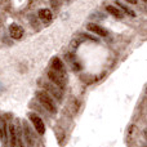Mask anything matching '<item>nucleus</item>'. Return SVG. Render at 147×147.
I'll return each instance as SVG.
<instances>
[{
    "mask_svg": "<svg viewBox=\"0 0 147 147\" xmlns=\"http://www.w3.org/2000/svg\"><path fill=\"white\" fill-rule=\"evenodd\" d=\"M36 99L39 101V105L43 107L45 111H48L49 114L54 115L57 114V105L54 102V99L47 93L45 90H39L36 92Z\"/></svg>",
    "mask_w": 147,
    "mask_h": 147,
    "instance_id": "1",
    "label": "nucleus"
},
{
    "mask_svg": "<svg viewBox=\"0 0 147 147\" xmlns=\"http://www.w3.org/2000/svg\"><path fill=\"white\" fill-rule=\"evenodd\" d=\"M41 86L45 89V92L52 97L53 99H57V101H62L63 99V92L59 88H57L56 85L51 83V81H40Z\"/></svg>",
    "mask_w": 147,
    "mask_h": 147,
    "instance_id": "2",
    "label": "nucleus"
},
{
    "mask_svg": "<svg viewBox=\"0 0 147 147\" xmlns=\"http://www.w3.org/2000/svg\"><path fill=\"white\" fill-rule=\"evenodd\" d=\"M47 76H48V80L51 81L53 85H56L57 88H59L62 92L66 89V81L67 79L63 78L62 75H59V74L54 72L53 70H49L48 72H47Z\"/></svg>",
    "mask_w": 147,
    "mask_h": 147,
    "instance_id": "3",
    "label": "nucleus"
},
{
    "mask_svg": "<svg viewBox=\"0 0 147 147\" xmlns=\"http://www.w3.org/2000/svg\"><path fill=\"white\" fill-rule=\"evenodd\" d=\"M28 117H30V120H31V123H32L34 128L36 129V132L40 136H43L44 133H45V125H44L43 119H41L38 114H35V112H30Z\"/></svg>",
    "mask_w": 147,
    "mask_h": 147,
    "instance_id": "4",
    "label": "nucleus"
},
{
    "mask_svg": "<svg viewBox=\"0 0 147 147\" xmlns=\"http://www.w3.org/2000/svg\"><path fill=\"white\" fill-rule=\"evenodd\" d=\"M52 70H53L54 72L59 74V75H62L63 78L67 79V72H66V67H65L63 62L61 61V59L58 58V57H54V58H52Z\"/></svg>",
    "mask_w": 147,
    "mask_h": 147,
    "instance_id": "5",
    "label": "nucleus"
},
{
    "mask_svg": "<svg viewBox=\"0 0 147 147\" xmlns=\"http://www.w3.org/2000/svg\"><path fill=\"white\" fill-rule=\"evenodd\" d=\"M23 138H25L26 143H27L28 147H32L34 142H35V137H34L32 132H31V128L28 125L27 121H23Z\"/></svg>",
    "mask_w": 147,
    "mask_h": 147,
    "instance_id": "6",
    "label": "nucleus"
},
{
    "mask_svg": "<svg viewBox=\"0 0 147 147\" xmlns=\"http://www.w3.org/2000/svg\"><path fill=\"white\" fill-rule=\"evenodd\" d=\"M23 32H25L23 27L21 25H18V23H12V25L9 26V35L12 36L13 39H16V40L22 38Z\"/></svg>",
    "mask_w": 147,
    "mask_h": 147,
    "instance_id": "7",
    "label": "nucleus"
},
{
    "mask_svg": "<svg viewBox=\"0 0 147 147\" xmlns=\"http://www.w3.org/2000/svg\"><path fill=\"white\" fill-rule=\"evenodd\" d=\"M86 30L90 31V32H94L96 35H99V36L109 35V31H107L106 28L101 27L99 25H97V23H88V25H86Z\"/></svg>",
    "mask_w": 147,
    "mask_h": 147,
    "instance_id": "8",
    "label": "nucleus"
},
{
    "mask_svg": "<svg viewBox=\"0 0 147 147\" xmlns=\"http://www.w3.org/2000/svg\"><path fill=\"white\" fill-rule=\"evenodd\" d=\"M66 61L69 62V65H70V67H71L72 70H75V71H79V70L81 69V65H80V62H79V59L76 58V56L74 53H66Z\"/></svg>",
    "mask_w": 147,
    "mask_h": 147,
    "instance_id": "9",
    "label": "nucleus"
},
{
    "mask_svg": "<svg viewBox=\"0 0 147 147\" xmlns=\"http://www.w3.org/2000/svg\"><path fill=\"white\" fill-rule=\"evenodd\" d=\"M8 132H9V147H17V132H16V125L9 124Z\"/></svg>",
    "mask_w": 147,
    "mask_h": 147,
    "instance_id": "10",
    "label": "nucleus"
},
{
    "mask_svg": "<svg viewBox=\"0 0 147 147\" xmlns=\"http://www.w3.org/2000/svg\"><path fill=\"white\" fill-rule=\"evenodd\" d=\"M106 10L110 13L111 16H114L115 18H119V20H121L123 17H124V13L121 12V10L119 9V8H116L115 5H107L106 7Z\"/></svg>",
    "mask_w": 147,
    "mask_h": 147,
    "instance_id": "11",
    "label": "nucleus"
},
{
    "mask_svg": "<svg viewBox=\"0 0 147 147\" xmlns=\"http://www.w3.org/2000/svg\"><path fill=\"white\" fill-rule=\"evenodd\" d=\"M16 132H17V147H25L23 145V128L21 127L20 121H17Z\"/></svg>",
    "mask_w": 147,
    "mask_h": 147,
    "instance_id": "12",
    "label": "nucleus"
},
{
    "mask_svg": "<svg viewBox=\"0 0 147 147\" xmlns=\"http://www.w3.org/2000/svg\"><path fill=\"white\" fill-rule=\"evenodd\" d=\"M52 12L51 9H48V8H44V9H40L39 10V18H40L41 21H44V22H49V21L52 20Z\"/></svg>",
    "mask_w": 147,
    "mask_h": 147,
    "instance_id": "13",
    "label": "nucleus"
},
{
    "mask_svg": "<svg viewBox=\"0 0 147 147\" xmlns=\"http://www.w3.org/2000/svg\"><path fill=\"white\" fill-rule=\"evenodd\" d=\"M116 5H117V7H119V9L121 10L123 13H125V14H128V16H129V17H136V13L133 12V10L130 9V8H128L127 5L124 4V3H116Z\"/></svg>",
    "mask_w": 147,
    "mask_h": 147,
    "instance_id": "14",
    "label": "nucleus"
},
{
    "mask_svg": "<svg viewBox=\"0 0 147 147\" xmlns=\"http://www.w3.org/2000/svg\"><path fill=\"white\" fill-rule=\"evenodd\" d=\"M79 36H81V38H84V39H88V40H92V41H96V43H98V40H97L94 36H92V35H86V34H80Z\"/></svg>",
    "mask_w": 147,
    "mask_h": 147,
    "instance_id": "15",
    "label": "nucleus"
},
{
    "mask_svg": "<svg viewBox=\"0 0 147 147\" xmlns=\"http://www.w3.org/2000/svg\"><path fill=\"white\" fill-rule=\"evenodd\" d=\"M81 43H83V40H81V39H80V40H72L71 45L74 47V48H76V47H78L79 44H81Z\"/></svg>",
    "mask_w": 147,
    "mask_h": 147,
    "instance_id": "16",
    "label": "nucleus"
},
{
    "mask_svg": "<svg viewBox=\"0 0 147 147\" xmlns=\"http://www.w3.org/2000/svg\"><path fill=\"white\" fill-rule=\"evenodd\" d=\"M143 138L146 140V142H147V129L143 130Z\"/></svg>",
    "mask_w": 147,
    "mask_h": 147,
    "instance_id": "17",
    "label": "nucleus"
}]
</instances>
